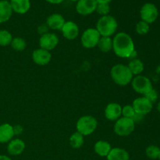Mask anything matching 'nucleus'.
<instances>
[{
	"mask_svg": "<svg viewBox=\"0 0 160 160\" xmlns=\"http://www.w3.org/2000/svg\"><path fill=\"white\" fill-rule=\"evenodd\" d=\"M62 36L67 40H74L79 36V27L75 22L69 20L66 21L61 29Z\"/></svg>",
	"mask_w": 160,
	"mask_h": 160,
	"instance_id": "13",
	"label": "nucleus"
},
{
	"mask_svg": "<svg viewBox=\"0 0 160 160\" xmlns=\"http://www.w3.org/2000/svg\"><path fill=\"white\" fill-rule=\"evenodd\" d=\"M59 42L57 34L52 32H48L41 35L39 38V46L41 48L51 52L55 49Z\"/></svg>",
	"mask_w": 160,
	"mask_h": 160,
	"instance_id": "9",
	"label": "nucleus"
},
{
	"mask_svg": "<svg viewBox=\"0 0 160 160\" xmlns=\"http://www.w3.org/2000/svg\"><path fill=\"white\" fill-rule=\"evenodd\" d=\"M0 160H12V159L5 155H0Z\"/></svg>",
	"mask_w": 160,
	"mask_h": 160,
	"instance_id": "36",
	"label": "nucleus"
},
{
	"mask_svg": "<svg viewBox=\"0 0 160 160\" xmlns=\"http://www.w3.org/2000/svg\"><path fill=\"white\" fill-rule=\"evenodd\" d=\"M149 30V24L145 21L141 20V21H139L138 23L136 24L135 31L138 34H139V35H145V34H148Z\"/></svg>",
	"mask_w": 160,
	"mask_h": 160,
	"instance_id": "28",
	"label": "nucleus"
},
{
	"mask_svg": "<svg viewBox=\"0 0 160 160\" xmlns=\"http://www.w3.org/2000/svg\"><path fill=\"white\" fill-rule=\"evenodd\" d=\"M111 149H112V146L107 141H98L97 142H95V145H94L95 152L100 157H107Z\"/></svg>",
	"mask_w": 160,
	"mask_h": 160,
	"instance_id": "19",
	"label": "nucleus"
},
{
	"mask_svg": "<svg viewBox=\"0 0 160 160\" xmlns=\"http://www.w3.org/2000/svg\"><path fill=\"white\" fill-rule=\"evenodd\" d=\"M101 35L99 34L96 28H88L81 36V45L84 48L90 49L97 46Z\"/></svg>",
	"mask_w": 160,
	"mask_h": 160,
	"instance_id": "6",
	"label": "nucleus"
},
{
	"mask_svg": "<svg viewBox=\"0 0 160 160\" xmlns=\"http://www.w3.org/2000/svg\"><path fill=\"white\" fill-rule=\"evenodd\" d=\"M107 160H129L130 154L126 149L122 148H112L107 156Z\"/></svg>",
	"mask_w": 160,
	"mask_h": 160,
	"instance_id": "21",
	"label": "nucleus"
},
{
	"mask_svg": "<svg viewBox=\"0 0 160 160\" xmlns=\"http://www.w3.org/2000/svg\"><path fill=\"white\" fill-rule=\"evenodd\" d=\"M159 52H160V50H159Z\"/></svg>",
	"mask_w": 160,
	"mask_h": 160,
	"instance_id": "41",
	"label": "nucleus"
},
{
	"mask_svg": "<svg viewBox=\"0 0 160 160\" xmlns=\"http://www.w3.org/2000/svg\"><path fill=\"white\" fill-rule=\"evenodd\" d=\"M105 117L109 121H117L122 117V106L119 103L111 102L105 109Z\"/></svg>",
	"mask_w": 160,
	"mask_h": 160,
	"instance_id": "14",
	"label": "nucleus"
},
{
	"mask_svg": "<svg viewBox=\"0 0 160 160\" xmlns=\"http://www.w3.org/2000/svg\"><path fill=\"white\" fill-rule=\"evenodd\" d=\"M33 62L38 66L48 65L52 59V54L49 51L43 48H37L34 50L31 55Z\"/></svg>",
	"mask_w": 160,
	"mask_h": 160,
	"instance_id": "12",
	"label": "nucleus"
},
{
	"mask_svg": "<svg viewBox=\"0 0 160 160\" xmlns=\"http://www.w3.org/2000/svg\"><path fill=\"white\" fill-rule=\"evenodd\" d=\"M112 50L116 56L122 59H130L135 51L132 38L126 32H119L112 38Z\"/></svg>",
	"mask_w": 160,
	"mask_h": 160,
	"instance_id": "1",
	"label": "nucleus"
},
{
	"mask_svg": "<svg viewBox=\"0 0 160 160\" xmlns=\"http://www.w3.org/2000/svg\"><path fill=\"white\" fill-rule=\"evenodd\" d=\"M12 12L9 2L0 0V23L7 22L12 17Z\"/></svg>",
	"mask_w": 160,
	"mask_h": 160,
	"instance_id": "20",
	"label": "nucleus"
},
{
	"mask_svg": "<svg viewBox=\"0 0 160 160\" xmlns=\"http://www.w3.org/2000/svg\"><path fill=\"white\" fill-rule=\"evenodd\" d=\"M13 131H14V135H20L23 131V127L20 124H17L16 125V126H13Z\"/></svg>",
	"mask_w": 160,
	"mask_h": 160,
	"instance_id": "32",
	"label": "nucleus"
},
{
	"mask_svg": "<svg viewBox=\"0 0 160 160\" xmlns=\"http://www.w3.org/2000/svg\"><path fill=\"white\" fill-rule=\"evenodd\" d=\"M12 34L7 30H0V46H8L10 45L12 42Z\"/></svg>",
	"mask_w": 160,
	"mask_h": 160,
	"instance_id": "26",
	"label": "nucleus"
},
{
	"mask_svg": "<svg viewBox=\"0 0 160 160\" xmlns=\"http://www.w3.org/2000/svg\"><path fill=\"white\" fill-rule=\"evenodd\" d=\"M145 155L147 157L151 159H159L160 156V148L156 145H149L145 149Z\"/></svg>",
	"mask_w": 160,
	"mask_h": 160,
	"instance_id": "27",
	"label": "nucleus"
},
{
	"mask_svg": "<svg viewBox=\"0 0 160 160\" xmlns=\"http://www.w3.org/2000/svg\"><path fill=\"white\" fill-rule=\"evenodd\" d=\"M131 84L134 92L142 95H145L153 88L152 81L144 75H138L133 78Z\"/></svg>",
	"mask_w": 160,
	"mask_h": 160,
	"instance_id": "7",
	"label": "nucleus"
},
{
	"mask_svg": "<svg viewBox=\"0 0 160 160\" xmlns=\"http://www.w3.org/2000/svg\"><path fill=\"white\" fill-rule=\"evenodd\" d=\"M143 96H145V98H148L152 104L154 102H156L157 101L158 98H159V95H158L157 91L155 90L154 88L151 89L148 93H146L145 95H143Z\"/></svg>",
	"mask_w": 160,
	"mask_h": 160,
	"instance_id": "31",
	"label": "nucleus"
},
{
	"mask_svg": "<svg viewBox=\"0 0 160 160\" xmlns=\"http://www.w3.org/2000/svg\"><path fill=\"white\" fill-rule=\"evenodd\" d=\"M134 115H135V111H134L132 105H126L122 107V117H123L133 119Z\"/></svg>",
	"mask_w": 160,
	"mask_h": 160,
	"instance_id": "29",
	"label": "nucleus"
},
{
	"mask_svg": "<svg viewBox=\"0 0 160 160\" xmlns=\"http://www.w3.org/2000/svg\"><path fill=\"white\" fill-rule=\"evenodd\" d=\"M110 76L113 82L119 86H127L131 84L134 75L127 65L116 64L111 68Z\"/></svg>",
	"mask_w": 160,
	"mask_h": 160,
	"instance_id": "2",
	"label": "nucleus"
},
{
	"mask_svg": "<svg viewBox=\"0 0 160 160\" xmlns=\"http://www.w3.org/2000/svg\"><path fill=\"white\" fill-rule=\"evenodd\" d=\"M48 28L46 24L41 25V26L38 28V33L41 34V35H42V34L48 33Z\"/></svg>",
	"mask_w": 160,
	"mask_h": 160,
	"instance_id": "33",
	"label": "nucleus"
},
{
	"mask_svg": "<svg viewBox=\"0 0 160 160\" xmlns=\"http://www.w3.org/2000/svg\"><path fill=\"white\" fill-rule=\"evenodd\" d=\"M84 137L78 131L71 134L70 137V145L73 149H78L84 145Z\"/></svg>",
	"mask_w": 160,
	"mask_h": 160,
	"instance_id": "24",
	"label": "nucleus"
},
{
	"mask_svg": "<svg viewBox=\"0 0 160 160\" xmlns=\"http://www.w3.org/2000/svg\"><path fill=\"white\" fill-rule=\"evenodd\" d=\"M2 1H7V2H9L10 0H2Z\"/></svg>",
	"mask_w": 160,
	"mask_h": 160,
	"instance_id": "39",
	"label": "nucleus"
},
{
	"mask_svg": "<svg viewBox=\"0 0 160 160\" xmlns=\"http://www.w3.org/2000/svg\"><path fill=\"white\" fill-rule=\"evenodd\" d=\"M10 6L12 12L18 14H25L31 9V1L30 0H10Z\"/></svg>",
	"mask_w": 160,
	"mask_h": 160,
	"instance_id": "17",
	"label": "nucleus"
},
{
	"mask_svg": "<svg viewBox=\"0 0 160 160\" xmlns=\"http://www.w3.org/2000/svg\"><path fill=\"white\" fill-rule=\"evenodd\" d=\"M98 127V120L95 117L90 115L82 116L78 119L76 123L77 131L84 137L93 134Z\"/></svg>",
	"mask_w": 160,
	"mask_h": 160,
	"instance_id": "4",
	"label": "nucleus"
},
{
	"mask_svg": "<svg viewBox=\"0 0 160 160\" xmlns=\"http://www.w3.org/2000/svg\"><path fill=\"white\" fill-rule=\"evenodd\" d=\"M128 68L130 69L131 72L134 76L142 74L144 71V63L141 59H131L128 65Z\"/></svg>",
	"mask_w": 160,
	"mask_h": 160,
	"instance_id": "22",
	"label": "nucleus"
},
{
	"mask_svg": "<svg viewBox=\"0 0 160 160\" xmlns=\"http://www.w3.org/2000/svg\"><path fill=\"white\" fill-rule=\"evenodd\" d=\"M132 106L135 113L145 116L149 113L153 109V104L145 96L138 97L133 101Z\"/></svg>",
	"mask_w": 160,
	"mask_h": 160,
	"instance_id": "10",
	"label": "nucleus"
},
{
	"mask_svg": "<svg viewBox=\"0 0 160 160\" xmlns=\"http://www.w3.org/2000/svg\"><path fill=\"white\" fill-rule=\"evenodd\" d=\"M112 0H96L98 4H109Z\"/></svg>",
	"mask_w": 160,
	"mask_h": 160,
	"instance_id": "35",
	"label": "nucleus"
},
{
	"mask_svg": "<svg viewBox=\"0 0 160 160\" xmlns=\"http://www.w3.org/2000/svg\"><path fill=\"white\" fill-rule=\"evenodd\" d=\"M140 17L142 21L150 24L157 20L159 17V10L156 5L153 3H145L140 9Z\"/></svg>",
	"mask_w": 160,
	"mask_h": 160,
	"instance_id": "8",
	"label": "nucleus"
},
{
	"mask_svg": "<svg viewBox=\"0 0 160 160\" xmlns=\"http://www.w3.org/2000/svg\"><path fill=\"white\" fill-rule=\"evenodd\" d=\"M47 2L50 3V4H53V5H58L62 3L64 0H45Z\"/></svg>",
	"mask_w": 160,
	"mask_h": 160,
	"instance_id": "34",
	"label": "nucleus"
},
{
	"mask_svg": "<svg viewBox=\"0 0 160 160\" xmlns=\"http://www.w3.org/2000/svg\"><path fill=\"white\" fill-rule=\"evenodd\" d=\"M97 47L102 52H109L112 50V38L111 37H101Z\"/></svg>",
	"mask_w": 160,
	"mask_h": 160,
	"instance_id": "23",
	"label": "nucleus"
},
{
	"mask_svg": "<svg viewBox=\"0 0 160 160\" xmlns=\"http://www.w3.org/2000/svg\"><path fill=\"white\" fill-rule=\"evenodd\" d=\"M11 47L13 50L17 52H22L25 50L27 47V42L23 38L20 37H15L12 38L10 44Z\"/></svg>",
	"mask_w": 160,
	"mask_h": 160,
	"instance_id": "25",
	"label": "nucleus"
},
{
	"mask_svg": "<svg viewBox=\"0 0 160 160\" xmlns=\"http://www.w3.org/2000/svg\"><path fill=\"white\" fill-rule=\"evenodd\" d=\"M25 142L20 138H15L8 143L7 152L10 156H20L25 149Z\"/></svg>",
	"mask_w": 160,
	"mask_h": 160,
	"instance_id": "16",
	"label": "nucleus"
},
{
	"mask_svg": "<svg viewBox=\"0 0 160 160\" xmlns=\"http://www.w3.org/2000/svg\"><path fill=\"white\" fill-rule=\"evenodd\" d=\"M13 137V126L7 123L0 125V143H9Z\"/></svg>",
	"mask_w": 160,
	"mask_h": 160,
	"instance_id": "18",
	"label": "nucleus"
},
{
	"mask_svg": "<svg viewBox=\"0 0 160 160\" xmlns=\"http://www.w3.org/2000/svg\"><path fill=\"white\" fill-rule=\"evenodd\" d=\"M95 11L99 15H101V17L109 15V12H110V6L109 4H98Z\"/></svg>",
	"mask_w": 160,
	"mask_h": 160,
	"instance_id": "30",
	"label": "nucleus"
},
{
	"mask_svg": "<svg viewBox=\"0 0 160 160\" xmlns=\"http://www.w3.org/2000/svg\"><path fill=\"white\" fill-rule=\"evenodd\" d=\"M66 20L63 16L59 13H52L47 17L46 23L48 29L53 31H61Z\"/></svg>",
	"mask_w": 160,
	"mask_h": 160,
	"instance_id": "15",
	"label": "nucleus"
},
{
	"mask_svg": "<svg viewBox=\"0 0 160 160\" xmlns=\"http://www.w3.org/2000/svg\"><path fill=\"white\" fill-rule=\"evenodd\" d=\"M135 128V123L132 119L121 117L115 121L113 131L120 137H127L133 133Z\"/></svg>",
	"mask_w": 160,
	"mask_h": 160,
	"instance_id": "5",
	"label": "nucleus"
},
{
	"mask_svg": "<svg viewBox=\"0 0 160 160\" xmlns=\"http://www.w3.org/2000/svg\"><path fill=\"white\" fill-rule=\"evenodd\" d=\"M70 1H72V2H78V1H79V0H70Z\"/></svg>",
	"mask_w": 160,
	"mask_h": 160,
	"instance_id": "38",
	"label": "nucleus"
},
{
	"mask_svg": "<svg viewBox=\"0 0 160 160\" xmlns=\"http://www.w3.org/2000/svg\"><path fill=\"white\" fill-rule=\"evenodd\" d=\"M95 28L101 37H111L117 32L118 23L112 16H102L97 21Z\"/></svg>",
	"mask_w": 160,
	"mask_h": 160,
	"instance_id": "3",
	"label": "nucleus"
},
{
	"mask_svg": "<svg viewBox=\"0 0 160 160\" xmlns=\"http://www.w3.org/2000/svg\"><path fill=\"white\" fill-rule=\"evenodd\" d=\"M97 5L96 0H79L77 2L76 11L81 16H88L95 12Z\"/></svg>",
	"mask_w": 160,
	"mask_h": 160,
	"instance_id": "11",
	"label": "nucleus"
},
{
	"mask_svg": "<svg viewBox=\"0 0 160 160\" xmlns=\"http://www.w3.org/2000/svg\"><path fill=\"white\" fill-rule=\"evenodd\" d=\"M159 160H160V156H159Z\"/></svg>",
	"mask_w": 160,
	"mask_h": 160,
	"instance_id": "40",
	"label": "nucleus"
},
{
	"mask_svg": "<svg viewBox=\"0 0 160 160\" xmlns=\"http://www.w3.org/2000/svg\"><path fill=\"white\" fill-rule=\"evenodd\" d=\"M157 110H158V112L160 113V101L158 102V104H157Z\"/></svg>",
	"mask_w": 160,
	"mask_h": 160,
	"instance_id": "37",
	"label": "nucleus"
}]
</instances>
